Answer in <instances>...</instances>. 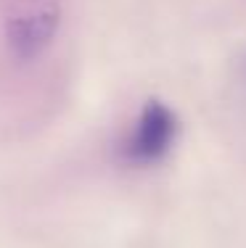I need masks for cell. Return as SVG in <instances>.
I'll use <instances>...</instances> for the list:
<instances>
[{"mask_svg": "<svg viewBox=\"0 0 246 248\" xmlns=\"http://www.w3.org/2000/svg\"><path fill=\"white\" fill-rule=\"evenodd\" d=\"M58 24H61V8L58 0H24L11 14L5 34L8 45L19 61H32L53 43Z\"/></svg>", "mask_w": 246, "mask_h": 248, "instance_id": "6da1fadb", "label": "cell"}, {"mask_svg": "<svg viewBox=\"0 0 246 248\" xmlns=\"http://www.w3.org/2000/svg\"><path fill=\"white\" fill-rule=\"evenodd\" d=\"M175 138H178V116L162 100H148L143 106L132 132L130 143H127V156L138 164H151L172 148Z\"/></svg>", "mask_w": 246, "mask_h": 248, "instance_id": "7a4b0ae2", "label": "cell"}]
</instances>
